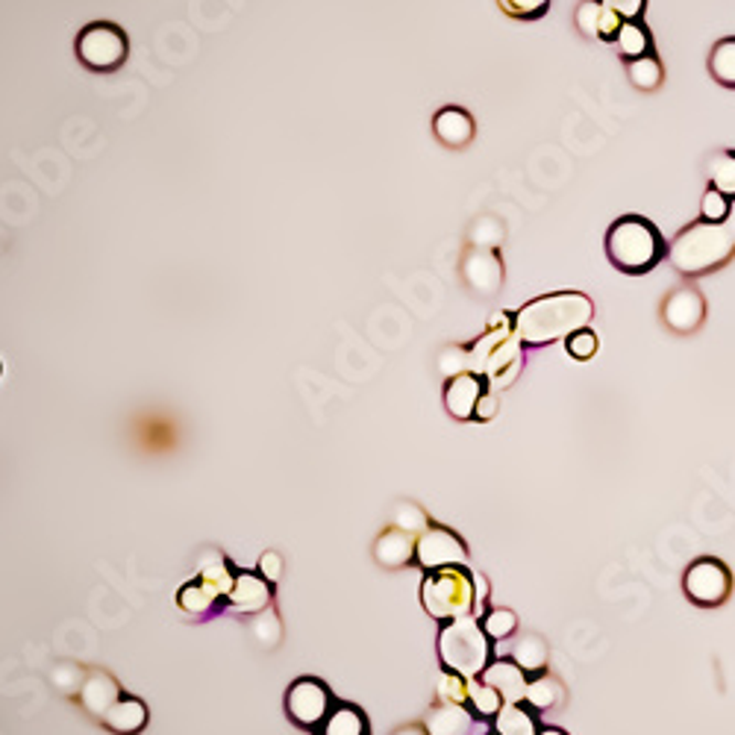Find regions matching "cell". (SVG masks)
Returning a JSON list of instances; mask_svg holds the SVG:
<instances>
[{"label": "cell", "instance_id": "obj_41", "mask_svg": "<svg viewBox=\"0 0 735 735\" xmlns=\"http://www.w3.org/2000/svg\"><path fill=\"white\" fill-rule=\"evenodd\" d=\"M606 9H612L615 15L624 18V21H639L645 15V7L648 0H600Z\"/></svg>", "mask_w": 735, "mask_h": 735}, {"label": "cell", "instance_id": "obj_28", "mask_svg": "<svg viewBox=\"0 0 735 735\" xmlns=\"http://www.w3.org/2000/svg\"><path fill=\"white\" fill-rule=\"evenodd\" d=\"M321 735H368V721L356 706H335L324 718Z\"/></svg>", "mask_w": 735, "mask_h": 735}, {"label": "cell", "instance_id": "obj_14", "mask_svg": "<svg viewBox=\"0 0 735 735\" xmlns=\"http://www.w3.org/2000/svg\"><path fill=\"white\" fill-rule=\"evenodd\" d=\"M480 680L482 683H489L491 689L503 697V703H524L530 674H526L521 665H515L512 659H498V662H489V665H486Z\"/></svg>", "mask_w": 735, "mask_h": 735}, {"label": "cell", "instance_id": "obj_45", "mask_svg": "<svg viewBox=\"0 0 735 735\" xmlns=\"http://www.w3.org/2000/svg\"><path fill=\"white\" fill-rule=\"evenodd\" d=\"M498 394L494 392H489V388H486V394H482L480 397V403H477V420H491L494 418V412H498Z\"/></svg>", "mask_w": 735, "mask_h": 735}, {"label": "cell", "instance_id": "obj_2", "mask_svg": "<svg viewBox=\"0 0 735 735\" xmlns=\"http://www.w3.org/2000/svg\"><path fill=\"white\" fill-rule=\"evenodd\" d=\"M735 256V227L729 224H712V221H694L677 233L668 247V263L674 265L683 277H703L718 271Z\"/></svg>", "mask_w": 735, "mask_h": 735}, {"label": "cell", "instance_id": "obj_23", "mask_svg": "<svg viewBox=\"0 0 735 735\" xmlns=\"http://www.w3.org/2000/svg\"><path fill=\"white\" fill-rule=\"evenodd\" d=\"M615 47H618V53H621L627 62L641 60V56L653 53L648 26L641 24V21H624L621 30H618V39H615Z\"/></svg>", "mask_w": 735, "mask_h": 735}, {"label": "cell", "instance_id": "obj_40", "mask_svg": "<svg viewBox=\"0 0 735 735\" xmlns=\"http://www.w3.org/2000/svg\"><path fill=\"white\" fill-rule=\"evenodd\" d=\"M438 368H441V374H447V380L456 374H465V371H471L468 351H465V348H447V351L441 353V360H438Z\"/></svg>", "mask_w": 735, "mask_h": 735}, {"label": "cell", "instance_id": "obj_21", "mask_svg": "<svg viewBox=\"0 0 735 735\" xmlns=\"http://www.w3.org/2000/svg\"><path fill=\"white\" fill-rule=\"evenodd\" d=\"M535 712L524 710L521 703H503L494 715V733L498 735H539Z\"/></svg>", "mask_w": 735, "mask_h": 735}, {"label": "cell", "instance_id": "obj_22", "mask_svg": "<svg viewBox=\"0 0 735 735\" xmlns=\"http://www.w3.org/2000/svg\"><path fill=\"white\" fill-rule=\"evenodd\" d=\"M562 697H565V689H562V683L556 680V677L539 674V677H533L530 683H526L524 703L533 712L556 710V706L562 703Z\"/></svg>", "mask_w": 735, "mask_h": 735}, {"label": "cell", "instance_id": "obj_20", "mask_svg": "<svg viewBox=\"0 0 735 735\" xmlns=\"http://www.w3.org/2000/svg\"><path fill=\"white\" fill-rule=\"evenodd\" d=\"M198 579L206 583V586H210L219 597H227V592L233 588V579H236V574L230 571L227 560H224L219 551H206L201 560H198Z\"/></svg>", "mask_w": 735, "mask_h": 735}, {"label": "cell", "instance_id": "obj_15", "mask_svg": "<svg viewBox=\"0 0 735 735\" xmlns=\"http://www.w3.org/2000/svg\"><path fill=\"white\" fill-rule=\"evenodd\" d=\"M227 600L242 615L265 612L271 606V583L263 574H236L233 588L227 592Z\"/></svg>", "mask_w": 735, "mask_h": 735}, {"label": "cell", "instance_id": "obj_29", "mask_svg": "<svg viewBox=\"0 0 735 735\" xmlns=\"http://www.w3.org/2000/svg\"><path fill=\"white\" fill-rule=\"evenodd\" d=\"M710 74L721 86L735 88V39H721L710 53Z\"/></svg>", "mask_w": 735, "mask_h": 735}, {"label": "cell", "instance_id": "obj_32", "mask_svg": "<svg viewBox=\"0 0 735 735\" xmlns=\"http://www.w3.org/2000/svg\"><path fill=\"white\" fill-rule=\"evenodd\" d=\"M251 632H254V639L263 645V648H277L283 639V627L280 618L271 612V609H265V612H256L254 621H251Z\"/></svg>", "mask_w": 735, "mask_h": 735}, {"label": "cell", "instance_id": "obj_25", "mask_svg": "<svg viewBox=\"0 0 735 735\" xmlns=\"http://www.w3.org/2000/svg\"><path fill=\"white\" fill-rule=\"evenodd\" d=\"M627 77H630V83L639 92H657L662 86V79H665V68H662L657 53H648L641 60L627 62Z\"/></svg>", "mask_w": 735, "mask_h": 735}, {"label": "cell", "instance_id": "obj_47", "mask_svg": "<svg viewBox=\"0 0 735 735\" xmlns=\"http://www.w3.org/2000/svg\"><path fill=\"white\" fill-rule=\"evenodd\" d=\"M539 735H568V733H565V729H560V727H542V729H539Z\"/></svg>", "mask_w": 735, "mask_h": 735}, {"label": "cell", "instance_id": "obj_1", "mask_svg": "<svg viewBox=\"0 0 735 735\" xmlns=\"http://www.w3.org/2000/svg\"><path fill=\"white\" fill-rule=\"evenodd\" d=\"M595 318V303L583 291H553L544 298H535L512 316V333L526 348H544V344L568 339L577 330H586Z\"/></svg>", "mask_w": 735, "mask_h": 735}, {"label": "cell", "instance_id": "obj_13", "mask_svg": "<svg viewBox=\"0 0 735 735\" xmlns=\"http://www.w3.org/2000/svg\"><path fill=\"white\" fill-rule=\"evenodd\" d=\"M79 706L92 715V718L104 721V715L115 706V701H121V685L113 674L106 671H88L83 685H79Z\"/></svg>", "mask_w": 735, "mask_h": 735}, {"label": "cell", "instance_id": "obj_46", "mask_svg": "<svg viewBox=\"0 0 735 735\" xmlns=\"http://www.w3.org/2000/svg\"><path fill=\"white\" fill-rule=\"evenodd\" d=\"M392 735H429V733H427V727H424V724H409V727L394 729Z\"/></svg>", "mask_w": 735, "mask_h": 735}, {"label": "cell", "instance_id": "obj_42", "mask_svg": "<svg viewBox=\"0 0 735 735\" xmlns=\"http://www.w3.org/2000/svg\"><path fill=\"white\" fill-rule=\"evenodd\" d=\"M624 18H618L612 9L604 7V15H600V24H597V39H604V42H612L618 39V30H621Z\"/></svg>", "mask_w": 735, "mask_h": 735}, {"label": "cell", "instance_id": "obj_12", "mask_svg": "<svg viewBox=\"0 0 735 735\" xmlns=\"http://www.w3.org/2000/svg\"><path fill=\"white\" fill-rule=\"evenodd\" d=\"M486 394V380L480 374H456L445 385V409L456 420H473L477 418V403Z\"/></svg>", "mask_w": 735, "mask_h": 735}, {"label": "cell", "instance_id": "obj_16", "mask_svg": "<svg viewBox=\"0 0 735 735\" xmlns=\"http://www.w3.org/2000/svg\"><path fill=\"white\" fill-rule=\"evenodd\" d=\"M424 727H427L429 735H473L477 733V721H473V712L465 703L438 701L427 712Z\"/></svg>", "mask_w": 735, "mask_h": 735}, {"label": "cell", "instance_id": "obj_37", "mask_svg": "<svg viewBox=\"0 0 735 735\" xmlns=\"http://www.w3.org/2000/svg\"><path fill=\"white\" fill-rule=\"evenodd\" d=\"M600 15H604V3H600V0H583L577 7V15H574L579 33L586 35V39H597Z\"/></svg>", "mask_w": 735, "mask_h": 735}, {"label": "cell", "instance_id": "obj_27", "mask_svg": "<svg viewBox=\"0 0 735 735\" xmlns=\"http://www.w3.org/2000/svg\"><path fill=\"white\" fill-rule=\"evenodd\" d=\"M221 597L212 592L206 583H201V579H194V583H185L183 588H180V595H177V604H180V609L189 615H206L215 609V604H219Z\"/></svg>", "mask_w": 735, "mask_h": 735}, {"label": "cell", "instance_id": "obj_24", "mask_svg": "<svg viewBox=\"0 0 735 735\" xmlns=\"http://www.w3.org/2000/svg\"><path fill=\"white\" fill-rule=\"evenodd\" d=\"M547 657H551L547 653V641L542 636H535V632L521 636L515 650H512V662L524 668L526 674H542L544 668H547Z\"/></svg>", "mask_w": 735, "mask_h": 735}, {"label": "cell", "instance_id": "obj_30", "mask_svg": "<svg viewBox=\"0 0 735 735\" xmlns=\"http://www.w3.org/2000/svg\"><path fill=\"white\" fill-rule=\"evenodd\" d=\"M468 703L480 718H494L503 706V697L489 683H482L480 677H468Z\"/></svg>", "mask_w": 735, "mask_h": 735}, {"label": "cell", "instance_id": "obj_43", "mask_svg": "<svg viewBox=\"0 0 735 735\" xmlns=\"http://www.w3.org/2000/svg\"><path fill=\"white\" fill-rule=\"evenodd\" d=\"M259 574H263L268 583H277L283 574V556L277 551L263 553V560H259Z\"/></svg>", "mask_w": 735, "mask_h": 735}, {"label": "cell", "instance_id": "obj_5", "mask_svg": "<svg viewBox=\"0 0 735 735\" xmlns=\"http://www.w3.org/2000/svg\"><path fill=\"white\" fill-rule=\"evenodd\" d=\"M420 604L429 618L441 624L473 615V577L468 568L427 571L420 583Z\"/></svg>", "mask_w": 735, "mask_h": 735}, {"label": "cell", "instance_id": "obj_3", "mask_svg": "<svg viewBox=\"0 0 735 735\" xmlns=\"http://www.w3.org/2000/svg\"><path fill=\"white\" fill-rule=\"evenodd\" d=\"M606 256L621 274L639 277L662 263L665 242L659 236L653 221L641 219V215H624L606 233Z\"/></svg>", "mask_w": 735, "mask_h": 735}, {"label": "cell", "instance_id": "obj_8", "mask_svg": "<svg viewBox=\"0 0 735 735\" xmlns=\"http://www.w3.org/2000/svg\"><path fill=\"white\" fill-rule=\"evenodd\" d=\"M415 562L424 571L468 568V547L456 533L445 526L429 524L415 542Z\"/></svg>", "mask_w": 735, "mask_h": 735}, {"label": "cell", "instance_id": "obj_17", "mask_svg": "<svg viewBox=\"0 0 735 735\" xmlns=\"http://www.w3.org/2000/svg\"><path fill=\"white\" fill-rule=\"evenodd\" d=\"M415 542H418V535L406 533V530H385L374 544V560L388 571H397L403 565H409L415 562Z\"/></svg>", "mask_w": 735, "mask_h": 735}, {"label": "cell", "instance_id": "obj_33", "mask_svg": "<svg viewBox=\"0 0 735 735\" xmlns=\"http://www.w3.org/2000/svg\"><path fill=\"white\" fill-rule=\"evenodd\" d=\"M392 524L397 526V530H406V533H412V535H420L429 526V518L424 515V509L415 507V503L406 500V503H401V507L394 509Z\"/></svg>", "mask_w": 735, "mask_h": 735}, {"label": "cell", "instance_id": "obj_34", "mask_svg": "<svg viewBox=\"0 0 735 735\" xmlns=\"http://www.w3.org/2000/svg\"><path fill=\"white\" fill-rule=\"evenodd\" d=\"M729 210H733V206H729L727 194H721L718 189H712L710 185V192L703 194L701 201V219L712 221V224H727Z\"/></svg>", "mask_w": 735, "mask_h": 735}, {"label": "cell", "instance_id": "obj_44", "mask_svg": "<svg viewBox=\"0 0 735 735\" xmlns=\"http://www.w3.org/2000/svg\"><path fill=\"white\" fill-rule=\"evenodd\" d=\"M473 615H482L486 609V600H489V583L482 577L480 571H473Z\"/></svg>", "mask_w": 735, "mask_h": 735}, {"label": "cell", "instance_id": "obj_6", "mask_svg": "<svg viewBox=\"0 0 735 735\" xmlns=\"http://www.w3.org/2000/svg\"><path fill=\"white\" fill-rule=\"evenodd\" d=\"M130 53L127 35L109 21H95L77 35L79 62L92 71H115L121 68Z\"/></svg>", "mask_w": 735, "mask_h": 735}, {"label": "cell", "instance_id": "obj_19", "mask_svg": "<svg viewBox=\"0 0 735 735\" xmlns=\"http://www.w3.org/2000/svg\"><path fill=\"white\" fill-rule=\"evenodd\" d=\"M104 727L118 735H136L148 727V706L139 697H121L104 715Z\"/></svg>", "mask_w": 735, "mask_h": 735}, {"label": "cell", "instance_id": "obj_35", "mask_svg": "<svg viewBox=\"0 0 735 735\" xmlns=\"http://www.w3.org/2000/svg\"><path fill=\"white\" fill-rule=\"evenodd\" d=\"M500 9L512 18H521V21H535V18L547 15L551 9V0H498Z\"/></svg>", "mask_w": 735, "mask_h": 735}, {"label": "cell", "instance_id": "obj_4", "mask_svg": "<svg viewBox=\"0 0 735 735\" xmlns=\"http://www.w3.org/2000/svg\"><path fill=\"white\" fill-rule=\"evenodd\" d=\"M438 659L445 671L459 677H480L491 662V639L477 621V615H465L447 621L438 632Z\"/></svg>", "mask_w": 735, "mask_h": 735}, {"label": "cell", "instance_id": "obj_9", "mask_svg": "<svg viewBox=\"0 0 735 735\" xmlns=\"http://www.w3.org/2000/svg\"><path fill=\"white\" fill-rule=\"evenodd\" d=\"M286 712L300 727H318L330 715V692H327V685L312 680V677L295 680L289 694H286Z\"/></svg>", "mask_w": 735, "mask_h": 735}, {"label": "cell", "instance_id": "obj_36", "mask_svg": "<svg viewBox=\"0 0 735 735\" xmlns=\"http://www.w3.org/2000/svg\"><path fill=\"white\" fill-rule=\"evenodd\" d=\"M565 348H568V353L574 356V360L586 362L592 360L597 353V348H600V342H597V333L595 330H577V333H571L568 339H565Z\"/></svg>", "mask_w": 735, "mask_h": 735}, {"label": "cell", "instance_id": "obj_31", "mask_svg": "<svg viewBox=\"0 0 735 735\" xmlns=\"http://www.w3.org/2000/svg\"><path fill=\"white\" fill-rule=\"evenodd\" d=\"M482 630L491 641H503L509 636H515L518 630V615L512 609H489V612L480 618Z\"/></svg>", "mask_w": 735, "mask_h": 735}, {"label": "cell", "instance_id": "obj_7", "mask_svg": "<svg viewBox=\"0 0 735 735\" xmlns=\"http://www.w3.org/2000/svg\"><path fill=\"white\" fill-rule=\"evenodd\" d=\"M683 592L694 606L715 609V606L727 604L729 595H733V574L715 556H701L685 568Z\"/></svg>", "mask_w": 735, "mask_h": 735}, {"label": "cell", "instance_id": "obj_39", "mask_svg": "<svg viewBox=\"0 0 735 735\" xmlns=\"http://www.w3.org/2000/svg\"><path fill=\"white\" fill-rule=\"evenodd\" d=\"M438 701L468 703V677H459L454 671H445L438 680Z\"/></svg>", "mask_w": 735, "mask_h": 735}, {"label": "cell", "instance_id": "obj_38", "mask_svg": "<svg viewBox=\"0 0 735 735\" xmlns=\"http://www.w3.org/2000/svg\"><path fill=\"white\" fill-rule=\"evenodd\" d=\"M51 680L62 694H79V685H83L86 674H83V668L71 665V662H62V665L53 668Z\"/></svg>", "mask_w": 735, "mask_h": 735}, {"label": "cell", "instance_id": "obj_26", "mask_svg": "<svg viewBox=\"0 0 735 735\" xmlns=\"http://www.w3.org/2000/svg\"><path fill=\"white\" fill-rule=\"evenodd\" d=\"M706 177H710L712 189H718L721 194H727L729 201L735 198V150H718L712 153L710 166H706Z\"/></svg>", "mask_w": 735, "mask_h": 735}, {"label": "cell", "instance_id": "obj_11", "mask_svg": "<svg viewBox=\"0 0 735 735\" xmlns=\"http://www.w3.org/2000/svg\"><path fill=\"white\" fill-rule=\"evenodd\" d=\"M462 277L471 286V291H477L482 298H491L503 286V263L494 251L473 247L471 254L462 259Z\"/></svg>", "mask_w": 735, "mask_h": 735}, {"label": "cell", "instance_id": "obj_18", "mask_svg": "<svg viewBox=\"0 0 735 735\" xmlns=\"http://www.w3.org/2000/svg\"><path fill=\"white\" fill-rule=\"evenodd\" d=\"M433 130L447 148H465L473 139V118L459 106H445L433 121Z\"/></svg>", "mask_w": 735, "mask_h": 735}, {"label": "cell", "instance_id": "obj_10", "mask_svg": "<svg viewBox=\"0 0 735 735\" xmlns=\"http://www.w3.org/2000/svg\"><path fill=\"white\" fill-rule=\"evenodd\" d=\"M662 321H665L668 330H674L680 335L694 333L706 321V300L694 286H680L662 303Z\"/></svg>", "mask_w": 735, "mask_h": 735}]
</instances>
